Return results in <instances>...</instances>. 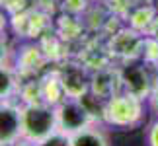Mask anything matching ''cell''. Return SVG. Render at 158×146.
I'll return each mask as SVG.
<instances>
[{"mask_svg":"<svg viewBox=\"0 0 158 146\" xmlns=\"http://www.w3.org/2000/svg\"><path fill=\"white\" fill-rule=\"evenodd\" d=\"M70 146H111V140L106 131V125L92 123L82 131L70 135Z\"/></svg>","mask_w":158,"mask_h":146,"instance_id":"obj_6","label":"cell"},{"mask_svg":"<svg viewBox=\"0 0 158 146\" xmlns=\"http://www.w3.org/2000/svg\"><path fill=\"white\" fill-rule=\"evenodd\" d=\"M29 2L31 0H0V8L6 10L10 16H18L29 8Z\"/></svg>","mask_w":158,"mask_h":146,"instance_id":"obj_9","label":"cell"},{"mask_svg":"<svg viewBox=\"0 0 158 146\" xmlns=\"http://www.w3.org/2000/svg\"><path fill=\"white\" fill-rule=\"evenodd\" d=\"M10 23H12V16H10L6 10H2V8H0V35L8 31Z\"/></svg>","mask_w":158,"mask_h":146,"instance_id":"obj_13","label":"cell"},{"mask_svg":"<svg viewBox=\"0 0 158 146\" xmlns=\"http://www.w3.org/2000/svg\"><path fill=\"white\" fill-rule=\"evenodd\" d=\"M144 101L147 99L127 92V90H123L119 94H113L107 99V105H106L104 125L115 127V129H135V127L143 123Z\"/></svg>","mask_w":158,"mask_h":146,"instance_id":"obj_1","label":"cell"},{"mask_svg":"<svg viewBox=\"0 0 158 146\" xmlns=\"http://www.w3.org/2000/svg\"><path fill=\"white\" fill-rule=\"evenodd\" d=\"M10 57H12V47L8 43V33H2L0 35V64L10 63Z\"/></svg>","mask_w":158,"mask_h":146,"instance_id":"obj_10","label":"cell"},{"mask_svg":"<svg viewBox=\"0 0 158 146\" xmlns=\"http://www.w3.org/2000/svg\"><path fill=\"white\" fill-rule=\"evenodd\" d=\"M148 107H150V111H152L156 117H158V82L154 84V88H152V92H150L148 95Z\"/></svg>","mask_w":158,"mask_h":146,"instance_id":"obj_12","label":"cell"},{"mask_svg":"<svg viewBox=\"0 0 158 146\" xmlns=\"http://www.w3.org/2000/svg\"><path fill=\"white\" fill-rule=\"evenodd\" d=\"M10 146H39V142H35V140H29V138L22 136V138H18L16 142H12Z\"/></svg>","mask_w":158,"mask_h":146,"instance_id":"obj_14","label":"cell"},{"mask_svg":"<svg viewBox=\"0 0 158 146\" xmlns=\"http://www.w3.org/2000/svg\"><path fill=\"white\" fill-rule=\"evenodd\" d=\"M0 146H2V144H0Z\"/></svg>","mask_w":158,"mask_h":146,"instance_id":"obj_15","label":"cell"},{"mask_svg":"<svg viewBox=\"0 0 158 146\" xmlns=\"http://www.w3.org/2000/svg\"><path fill=\"white\" fill-rule=\"evenodd\" d=\"M20 92V76L10 63L0 64V101L12 99Z\"/></svg>","mask_w":158,"mask_h":146,"instance_id":"obj_7","label":"cell"},{"mask_svg":"<svg viewBox=\"0 0 158 146\" xmlns=\"http://www.w3.org/2000/svg\"><path fill=\"white\" fill-rule=\"evenodd\" d=\"M22 138V105L12 99L0 101V144L10 146Z\"/></svg>","mask_w":158,"mask_h":146,"instance_id":"obj_5","label":"cell"},{"mask_svg":"<svg viewBox=\"0 0 158 146\" xmlns=\"http://www.w3.org/2000/svg\"><path fill=\"white\" fill-rule=\"evenodd\" d=\"M59 129L57 109L47 101L22 103V136L29 140H43Z\"/></svg>","mask_w":158,"mask_h":146,"instance_id":"obj_2","label":"cell"},{"mask_svg":"<svg viewBox=\"0 0 158 146\" xmlns=\"http://www.w3.org/2000/svg\"><path fill=\"white\" fill-rule=\"evenodd\" d=\"M147 144L148 146H158V117L148 125V129H147Z\"/></svg>","mask_w":158,"mask_h":146,"instance_id":"obj_11","label":"cell"},{"mask_svg":"<svg viewBox=\"0 0 158 146\" xmlns=\"http://www.w3.org/2000/svg\"><path fill=\"white\" fill-rule=\"evenodd\" d=\"M39 146H70V135L57 129L49 136H45L43 140H39Z\"/></svg>","mask_w":158,"mask_h":146,"instance_id":"obj_8","label":"cell"},{"mask_svg":"<svg viewBox=\"0 0 158 146\" xmlns=\"http://www.w3.org/2000/svg\"><path fill=\"white\" fill-rule=\"evenodd\" d=\"M55 109H57L59 129L69 132V135H74V132L82 131L84 127L96 123L94 117L90 115V111L80 101V97H66L59 105H55Z\"/></svg>","mask_w":158,"mask_h":146,"instance_id":"obj_3","label":"cell"},{"mask_svg":"<svg viewBox=\"0 0 158 146\" xmlns=\"http://www.w3.org/2000/svg\"><path fill=\"white\" fill-rule=\"evenodd\" d=\"M119 80L123 82V90L143 97V99H148L154 84L158 82L148 76V64H135V63H127L125 68H121Z\"/></svg>","mask_w":158,"mask_h":146,"instance_id":"obj_4","label":"cell"}]
</instances>
